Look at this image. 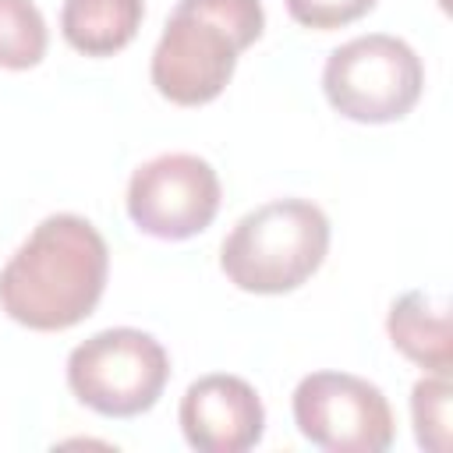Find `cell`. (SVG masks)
Here are the masks:
<instances>
[{
	"instance_id": "6da1fadb",
	"label": "cell",
	"mask_w": 453,
	"mask_h": 453,
	"mask_svg": "<svg viewBox=\"0 0 453 453\" xmlns=\"http://www.w3.org/2000/svg\"><path fill=\"white\" fill-rule=\"evenodd\" d=\"M103 234L74 212L46 216L0 269V311L35 333H60L88 319L106 290Z\"/></svg>"
},
{
	"instance_id": "7a4b0ae2",
	"label": "cell",
	"mask_w": 453,
	"mask_h": 453,
	"mask_svg": "<svg viewBox=\"0 0 453 453\" xmlns=\"http://www.w3.org/2000/svg\"><path fill=\"white\" fill-rule=\"evenodd\" d=\"M262 28V0H177L149 64L156 92L177 106L212 103Z\"/></svg>"
},
{
	"instance_id": "3957f363",
	"label": "cell",
	"mask_w": 453,
	"mask_h": 453,
	"mask_svg": "<svg viewBox=\"0 0 453 453\" xmlns=\"http://www.w3.org/2000/svg\"><path fill=\"white\" fill-rule=\"evenodd\" d=\"M329 251V216L308 198H273L244 212L219 248V269L244 294H290Z\"/></svg>"
},
{
	"instance_id": "277c9868",
	"label": "cell",
	"mask_w": 453,
	"mask_h": 453,
	"mask_svg": "<svg viewBox=\"0 0 453 453\" xmlns=\"http://www.w3.org/2000/svg\"><path fill=\"white\" fill-rule=\"evenodd\" d=\"M166 382V347L152 333L131 326L99 329L67 354L71 393L103 418H138L152 411Z\"/></svg>"
},
{
	"instance_id": "5b68a950",
	"label": "cell",
	"mask_w": 453,
	"mask_h": 453,
	"mask_svg": "<svg viewBox=\"0 0 453 453\" xmlns=\"http://www.w3.org/2000/svg\"><path fill=\"white\" fill-rule=\"evenodd\" d=\"M421 57L386 32H368L336 46L322 67L329 106L357 124H393L407 117L421 99Z\"/></svg>"
},
{
	"instance_id": "8992f818",
	"label": "cell",
	"mask_w": 453,
	"mask_h": 453,
	"mask_svg": "<svg viewBox=\"0 0 453 453\" xmlns=\"http://www.w3.org/2000/svg\"><path fill=\"white\" fill-rule=\"evenodd\" d=\"M297 432L329 453H386L396 439L386 393L350 372H311L294 389Z\"/></svg>"
},
{
	"instance_id": "52a82bcc",
	"label": "cell",
	"mask_w": 453,
	"mask_h": 453,
	"mask_svg": "<svg viewBox=\"0 0 453 453\" xmlns=\"http://www.w3.org/2000/svg\"><path fill=\"white\" fill-rule=\"evenodd\" d=\"M219 177L195 152H163L142 163L127 180L131 223L159 241H188L219 212Z\"/></svg>"
},
{
	"instance_id": "ba28073f",
	"label": "cell",
	"mask_w": 453,
	"mask_h": 453,
	"mask_svg": "<svg viewBox=\"0 0 453 453\" xmlns=\"http://www.w3.org/2000/svg\"><path fill=\"white\" fill-rule=\"evenodd\" d=\"M177 421L198 453H244L265 435V407L255 386L226 372L195 379L180 396Z\"/></svg>"
},
{
	"instance_id": "9c48e42d",
	"label": "cell",
	"mask_w": 453,
	"mask_h": 453,
	"mask_svg": "<svg viewBox=\"0 0 453 453\" xmlns=\"http://www.w3.org/2000/svg\"><path fill=\"white\" fill-rule=\"evenodd\" d=\"M386 333L407 361L428 368L432 375H449L453 340H449V315L439 297H432L428 290L400 294L389 304Z\"/></svg>"
},
{
	"instance_id": "30bf717a",
	"label": "cell",
	"mask_w": 453,
	"mask_h": 453,
	"mask_svg": "<svg viewBox=\"0 0 453 453\" xmlns=\"http://www.w3.org/2000/svg\"><path fill=\"white\" fill-rule=\"evenodd\" d=\"M145 18L142 0H64L60 32L85 57H110L124 50Z\"/></svg>"
},
{
	"instance_id": "8fae6325",
	"label": "cell",
	"mask_w": 453,
	"mask_h": 453,
	"mask_svg": "<svg viewBox=\"0 0 453 453\" xmlns=\"http://www.w3.org/2000/svg\"><path fill=\"white\" fill-rule=\"evenodd\" d=\"M46 21L32 0H0V67L28 71L46 57Z\"/></svg>"
},
{
	"instance_id": "7c38bea8",
	"label": "cell",
	"mask_w": 453,
	"mask_h": 453,
	"mask_svg": "<svg viewBox=\"0 0 453 453\" xmlns=\"http://www.w3.org/2000/svg\"><path fill=\"white\" fill-rule=\"evenodd\" d=\"M411 418H414V439L421 449H432V453L449 449V375H428L414 382Z\"/></svg>"
},
{
	"instance_id": "4fadbf2b",
	"label": "cell",
	"mask_w": 453,
	"mask_h": 453,
	"mask_svg": "<svg viewBox=\"0 0 453 453\" xmlns=\"http://www.w3.org/2000/svg\"><path fill=\"white\" fill-rule=\"evenodd\" d=\"M283 4L297 25L315 28V32H333V28H343L365 18L379 0H283Z\"/></svg>"
}]
</instances>
